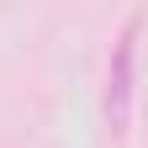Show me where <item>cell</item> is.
<instances>
[{"label":"cell","mask_w":148,"mask_h":148,"mask_svg":"<svg viewBox=\"0 0 148 148\" xmlns=\"http://www.w3.org/2000/svg\"><path fill=\"white\" fill-rule=\"evenodd\" d=\"M138 27H143V11L127 16V27L116 37V48H111V64H106V95H101V111H106V127H111V138H122L127 132V122H132V58H138Z\"/></svg>","instance_id":"1"}]
</instances>
